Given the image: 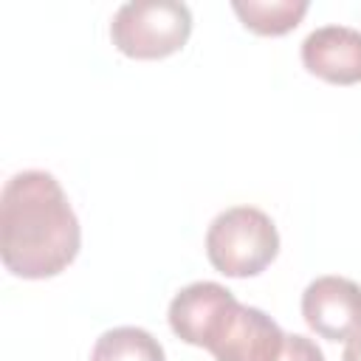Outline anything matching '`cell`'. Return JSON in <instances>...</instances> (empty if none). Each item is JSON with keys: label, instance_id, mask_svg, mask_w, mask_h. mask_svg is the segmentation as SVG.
<instances>
[{"label": "cell", "instance_id": "cell-5", "mask_svg": "<svg viewBox=\"0 0 361 361\" xmlns=\"http://www.w3.org/2000/svg\"><path fill=\"white\" fill-rule=\"evenodd\" d=\"M302 319L327 341H350L361 333V285L347 276H316L302 293Z\"/></svg>", "mask_w": 361, "mask_h": 361}, {"label": "cell", "instance_id": "cell-2", "mask_svg": "<svg viewBox=\"0 0 361 361\" xmlns=\"http://www.w3.org/2000/svg\"><path fill=\"white\" fill-rule=\"evenodd\" d=\"M279 254V231L257 206L220 212L206 231V257L214 271L245 279L262 274Z\"/></svg>", "mask_w": 361, "mask_h": 361}, {"label": "cell", "instance_id": "cell-11", "mask_svg": "<svg viewBox=\"0 0 361 361\" xmlns=\"http://www.w3.org/2000/svg\"><path fill=\"white\" fill-rule=\"evenodd\" d=\"M341 361H361V333L347 341V347L341 353Z\"/></svg>", "mask_w": 361, "mask_h": 361}, {"label": "cell", "instance_id": "cell-6", "mask_svg": "<svg viewBox=\"0 0 361 361\" xmlns=\"http://www.w3.org/2000/svg\"><path fill=\"white\" fill-rule=\"evenodd\" d=\"M282 344L285 333L265 310L237 305L209 353L214 361H276Z\"/></svg>", "mask_w": 361, "mask_h": 361}, {"label": "cell", "instance_id": "cell-1", "mask_svg": "<svg viewBox=\"0 0 361 361\" xmlns=\"http://www.w3.org/2000/svg\"><path fill=\"white\" fill-rule=\"evenodd\" d=\"M79 217L45 169H25L6 180L0 195V259L20 279L62 274L79 254Z\"/></svg>", "mask_w": 361, "mask_h": 361}, {"label": "cell", "instance_id": "cell-3", "mask_svg": "<svg viewBox=\"0 0 361 361\" xmlns=\"http://www.w3.org/2000/svg\"><path fill=\"white\" fill-rule=\"evenodd\" d=\"M192 34V11L178 0H133L118 6L110 23L113 45L130 59H164L178 54Z\"/></svg>", "mask_w": 361, "mask_h": 361}, {"label": "cell", "instance_id": "cell-9", "mask_svg": "<svg viewBox=\"0 0 361 361\" xmlns=\"http://www.w3.org/2000/svg\"><path fill=\"white\" fill-rule=\"evenodd\" d=\"M90 361H166L161 341L147 333L144 327H113L104 330L93 350H90Z\"/></svg>", "mask_w": 361, "mask_h": 361}, {"label": "cell", "instance_id": "cell-7", "mask_svg": "<svg viewBox=\"0 0 361 361\" xmlns=\"http://www.w3.org/2000/svg\"><path fill=\"white\" fill-rule=\"evenodd\" d=\"M302 65L330 85H358L361 31L350 25H322L310 31L302 42Z\"/></svg>", "mask_w": 361, "mask_h": 361}, {"label": "cell", "instance_id": "cell-8", "mask_svg": "<svg viewBox=\"0 0 361 361\" xmlns=\"http://www.w3.org/2000/svg\"><path fill=\"white\" fill-rule=\"evenodd\" d=\"M240 23L262 37H282L293 31L307 14V0H234L231 3Z\"/></svg>", "mask_w": 361, "mask_h": 361}, {"label": "cell", "instance_id": "cell-10", "mask_svg": "<svg viewBox=\"0 0 361 361\" xmlns=\"http://www.w3.org/2000/svg\"><path fill=\"white\" fill-rule=\"evenodd\" d=\"M276 361H324V355L313 338H307L302 333H290V336L285 333V344H282V353L276 355Z\"/></svg>", "mask_w": 361, "mask_h": 361}, {"label": "cell", "instance_id": "cell-4", "mask_svg": "<svg viewBox=\"0 0 361 361\" xmlns=\"http://www.w3.org/2000/svg\"><path fill=\"white\" fill-rule=\"evenodd\" d=\"M237 305V296L220 282H192L172 296L166 316L172 333L180 341L209 350L223 333Z\"/></svg>", "mask_w": 361, "mask_h": 361}]
</instances>
